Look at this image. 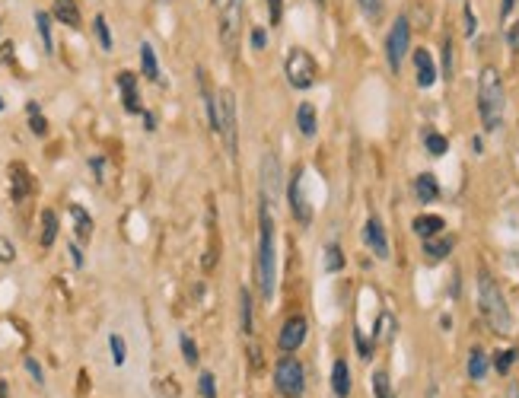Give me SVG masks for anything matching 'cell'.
I'll list each match as a JSON object with an SVG mask.
<instances>
[{"instance_id": "obj_1", "label": "cell", "mask_w": 519, "mask_h": 398, "mask_svg": "<svg viewBox=\"0 0 519 398\" xmlns=\"http://www.w3.org/2000/svg\"><path fill=\"white\" fill-rule=\"evenodd\" d=\"M271 201L258 198V293L264 303H271L277 290V245H274V217H271Z\"/></svg>"}, {"instance_id": "obj_2", "label": "cell", "mask_w": 519, "mask_h": 398, "mask_svg": "<svg viewBox=\"0 0 519 398\" xmlns=\"http://www.w3.org/2000/svg\"><path fill=\"white\" fill-rule=\"evenodd\" d=\"M503 109H506L503 77H500L497 67H484L478 77V115H481V124H484L487 134L500 131V124H503Z\"/></svg>"}, {"instance_id": "obj_3", "label": "cell", "mask_w": 519, "mask_h": 398, "mask_svg": "<svg viewBox=\"0 0 519 398\" xmlns=\"http://www.w3.org/2000/svg\"><path fill=\"white\" fill-rule=\"evenodd\" d=\"M478 309H481V315H484V322L497 334L513 332V315H510V306H506V296H503V290H500V283L494 281L487 271L478 274Z\"/></svg>"}, {"instance_id": "obj_4", "label": "cell", "mask_w": 519, "mask_h": 398, "mask_svg": "<svg viewBox=\"0 0 519 398\" xmlns=\"http://www.w3.org/2000/svg\"><path fill=\"white\" fill-rule=\"evenodd\" d=\"M217 39L223 45L226 58H236L239 42H243V0H223L217 16Z\"/></svg>"}, {"instance_id": "obj_5", "label": "cell", "mask_w": 519, "mask_h": 398, "mask_svg": "<svg viewBox=\"0 0 519 398\" xmlns=\"http://www.w3.org/2000/svg\"><path fill=\"white\" fill-rule=\"evenodd\" d=\"M274 389L281 392L284 398H303L306 392V366H303L300 357L293 353H284L274 363Z\"/></svg>"}, {"instance_id": "obj_6", "label": "cell", "mask_w": 519, "mask_h": 398, "mask_svg": "<svg viewBox=\"0 0 519 398\" xmlns=\"http://www.w3.org/2000/svg\"><path fill=\"white\" fill-rule=\"evenodd\" d=\"M284 74H287V83L293 90H313L315 80H319V64L306 48H290L287 61H284Z\"/></svg>"}, {"instance_id": "obj_7", "label": "cell", "mask_w": 519, "mask_h": 398, "mask_svg": "<svg viewBox=\"0 0 519 398\" xmlns=\"http://www.w3.org/2000/svg\"><path fill=\"white\" fill-rule=\"evenodd\" d=\"M217 105H220V137H223V144H226V153H230V160H236V153H239L236 93H233V90H220L217 93Z\"/></svg>"}, {"instance_id": "obj_8", "label": "cell", "mask_w": 519, "mask_h": 398, "mask_svg": "<svg viewBox=\"0 0 519 398\" xmlns=\"http://www.w3.org/2000/svg\"><path fill=\"white\" fill-rule=\"evenodd\" d=\"M408 48H411V23H408V16H398L392 23L389 35H385V61H389L392 74L402 71L404 58H408Z\"/></svg>"}, {"instance_id": "obj_9", "label": "cell", "mask_w": 519, "mask_h": 398, "mask_svg": "<svg viewBox=\"0 0 519 398\" xmlns=\"http://www.w3.org/2000/svg\"><path fill=\"white\" fill-rule=\"evenodd\" d=\"M284 194H287V204H290V217H293V223L296 226H309V223H313V207H309L306 192H303V166H293V172H290Z\"/></svg>"}, {"instance_id": "obj_10", "label": "cell", "mask_w": 519, "mask_h": 398, "mask_svg": "<svg viewBox=\"0 0 519 398\" xmlns=\"http://www.w3.org/2000/svg\"><path fill=\"white\" fill-rule=\"evenodd\" d=\"M309 338V322L306 315H290L287 322L281 325V334H277V347L281 353H296Z\"/></svg>"}, {"instance_id": "obj_11", "label": "cell", "mask_w": 519, "mask_h": 398, "mask_svg": "<svg viewBox=\"0 0 519 398\" xmlns=\"http://www.w3.org/2000/svg\"><path fill=\"white\" fill-rule=\"evenodd\" d=\"M262 194L274 204L277 198L284 194V179H281V160H277V153L271 150V153L262 156Z\"/></svg>"}, {"instance_id": "obj_12", "label": "cell", "mask_w": 519, "mask_h": 398, "mask_svg": "<svg viewBox=\"0 0 519 398\" xmlns=\"http://www.w3.org/2000/svg\"><path fill=\"white\" fill-rule=\"evenodd\" d=\"M115 83H118V90H122L124 112H128V115H141L144 105H141V93H137V74L122 71V74L115 77Z\"/></svg>"}, {"instance_id": "obj_13", "label": "cell", "mask_w": 519, "mask_h": 398, "mask_svg": "<svg viewBox=\"0 0 519 398\" xmlns=\"http://www.w3.org/2000/svg\"><path fill=\"white\" fill-rule=\"evenodd\" d=\"M363 242L373 249V255L376 258H389V236H385V226H383V220L379 217H370L366 220V226H363Z\"/></svg>"}, {"instance_id": "obj_14", "label": "cell", "mask_w": 519, "mask_h": 398, "mask_svg": "<svg viewBox=\"0 0 519 398\" xmlns=\"http://www.w3.org/2000/svg\"><path fill=\"white\" fill-rule=\"evenodd\" d=\"M33 192H35V182H33V175H29V169L23 166V163H13V166H10V198L26 201Z\"/></svg>"}, {"instance_id": "obj_15", "label": "cell", "mask_w": 519, "mask_h": 398, "mask_svg": "<svg viewBox=\"0 0 519 398\" xmlns=\"http://www.w3.org/2000/svg\"><path fill=\"white\" fill-rule=\"evenodd\" d=\"M414 71H417V86H421V90H430V86L436 83V64H433L427 48H417L414 52Z\"/></svg>"}, {"instance_id": "obj_16", "label": "cell", "mask_w": 519, "mask_h": 398, "mask_svg": "<svg viewBox=\"0 0 519 398\" xmlns=\"http://www.w3.org/2000/svg\"><path fill=\"white\" fill-rule=\"evenodd\" d=\"M453 245H455V239L453 236H433V239H424V258H427L430 264H440L443 258L453 252Z\"/></svg>"}, {"instance_id": "obj_17", "label": "cell", "mask_w": 519, "mask_h": 398, "mask_svg": "<svg viewBox=\"0 0 519 398\" xmlns=\"http://www.w3.org/2000/svg\"><path fill=\"white\" fill-rule=\"evenodd\" d=\"M351 389H354V382H351V366H347L344 357H338V360H334V366H332V392H334L338 398H347V395H351Z\"/></svg>"}, {"instance_id": "obj_18", "label": "cell", "mask_w": 519, "mask_h": 398, "mask_svg": "<svg viewBox=\"0 0 519 398\" xmlns=\"http://www.w3.org/2000/svg\"><path fill=\"white\" fill-rule=\"evenodd\" d=\"M411 230H414L421 239H433V236H440V233L446 230V220H443L440 213H421V217H414Z\"/></svg>"}, {"instance_id": "obj_19", "label": "cell", "mask_w": 519, "mask_h": 398, "mask_svg": "<svg viewBox=\"0 0 519 398\" xmlns=\"http://www.w3.org/2000/svg\"><path fill=\"white\" fill-rule=\"evenodd\" d=\"M52 16L61 23V26H71V29H80V7H77V0H54V7H52Z\"/></svg>"}, {"instance_id": "obj_20", "label": "cell", "mask_w": 519, "mask_h": 398, "mask_svg": "<svg viewBox=\"0 0 519 398\" xmlns=\"http://www.w3.org/2000/svg\"><path fill=\"white\" fill-rule=\"evenodd\" d=\"M414 194L421 204H433L436 198H440V182H436L433 172H421L414 179Z\"/></svg>"}, {"instance_id": "obj_21", "label": "cell", "mask_w": 519, "mask_h": 398, "mask_svg": "<svg viewBox=\"0 0 519 398\" xmlns=\"http://www.w3.org/2000/svg\"><path fill=\"white\" fill-rule=\"evenodd\" d=\"M296 128L303 137H315L319 131V118H315V105L313 103H300L296 105Z\"/></svg>"}, {"instance_id": "obj_22", "label": "cell", "mask_w": 519, "mask_h": 398, "mask_svg": "<svg viewBox=\"0 0 519 398\" xmlns=\"http://www.w3.org/2000/svg\"><path fill=\"white\" fill-rule=\"evenodd\" d=\"M395 332H398L395 315H392L389 309H385V312H379L376 328H373V341H376V344H389V341L395 338Z\"/></svg>"}, {"instance_id": "obj_23", "label": "cell", "mask_w": 519, "mask_h": 398, "mask_svg": "<svg viewBox=\"0 0 519 398\" xmlns=\"http://www.w3.org/2000/svg\"><path fill=\"white\" fill-rule=\"evenodd\" d=\"M71 220H74L77 242H90V239H93V217H90V213H86L80 204H71Z\"/></svg>"}, {"instance_id": "obj_24", "label": "cell", "mask_w": 519, "mask_h": 398, "mask_svg": "<svg viewBox=\"0 0 519 398\" xmlns=\"http://www.w3.org/2000/svg\"><path fill=\"white\" fill-rule=\"evenodd\" d=\"M141 74L150 80V83H160V61H156V52L150 42H144L141 45Z\"/></svg>"}, {"instance_id": "obj_25", "label": "cell", "mask_w": 519, "mask_h": 398, "mask_svg": "<svg viewBox=\"0 0 519 398\" xmlns=\"http://www.w3.org/2000/svg\"><path fill=\"white\" fill-rule=\"evenodd\" d=\"M487 370H491V360H487V353L481 351V347H474V351L468 353V376H472L474 382H484Z\"/></svg>"}, {"instance_id": "obj_26", "label": "cell", "mask_w": 519, "mask_h": 398, "mask_svg": "<svg viewBox=\"0 0 519 398\" xmlns=\"http://www.w3.org/2000/svg\"><path fill=\"white\" fill-rule=\"evenodd\" d=\"M322 255H325V258H322V268H325L328 274H338V271L347 264V258H344V252H341L338 242H328Z\"/></svg>"}, {"instance_id": "obj_27", "label": "cell", "mask_w": 519, "mask_h": 398, "mask_svg": "<svg viewBox=\"0 0 519 398\" xmlns=\"http://www.w3.org/2000/svg\"><path fill=\"white\" fill-rule=\"evenodd\" d=\"M42 249H52L54 239H58V213L54 211H42Z\"/></svg>"}, {"instance_id": "obj_28", "label": "cell", "mask_w": 519, "mask_h": 398, "mask_svg": "<svg viewBox=\"0 0 519 398\" xmlns=\"http://www.w3.org/2000/svg\"><path fill=\"white\" fill-rule=\"evenodd\" d=\"M252 293L249 287H239V325H243V334H252Z\"/></svg>"}, {"instance_id": "obj_29", "label": "cell", "mask_w": 519, "mask_h": 398, "mask_svg": "<svg viewBox=\"0 0 519 398\" xmlns=\"http://www.w3.org/2000/svg\"><path fill=\"white\" fill-rule=\"evenodd\" d=\"M52 13H45V10H39L35 13V26H39V35H42V45H45V52L52 54L54 52V42H52Z\"/></svg>"}, {"instance_id": "obj_30", "label": "cell", "mask_w": 519, "mask_h": 398, "mask_svg": "<svg viewBox=\"0 0 519 398\" xmlns=\"http://www.w3.org/2000/svg\"><path fill=\"white\" fill-rule=\"evenodd\" d=\"M424 147H427L430 156H443L449 150V141L440 134V131H424Z\"/></svg>"}, {"instance_id": "obj_31", "label": "cell", "mask_w": 519, "mask_h": 398, "mask_svg": "<svg viewBox=\"0 0 519 398\" xmlns=\"http://www.w3.org/2000/svg\"><path fill=\"white\" fill-rule=\"evenodd\" d=\"M26 112H29V128H33V134L45 137V134H48V122H45V115H42L39 103H29Z\"/></svg>"}, {"instance_id": "obj_32", "label": "cell", "mask_w": 519, "mask_h": 398, "mask_svg": "<svg viewBox=\"0 0 519 398\" xmlns=\"http://www.w3.org/2000/svg\"><path fill=\"white\" fill-rule=\"evenodd\" d=\"M109 347H112V363H115V366L128 363V347H124V338L118 332L109 334Z\"/></svg>"}, {"instance_id": "obj_33", "label": "cell", "mask_w": 519, "mask_h": 398, "mask_svg": "<svg viewBox=\"0 0 519 398\" xmlns=\"http://www.w3.org/2000/svg\"><path fill=\"white\" fill-rule=\"evenodd\" d=\"M516 357H519V353L513 351V347H510V351H497V353H494V370H497L500 376H506V373L513 370V363H516Z\"/></svg>"}, {"instance_id": "obj_34", "label": "cell", "mask_w": 519, "mask_h": 398, "mask_svg": "<svg viewBox=\"0 0 519 398\" xmlns=\"http://www.w3.org/2000/svg\"><path fill=\"white\" fill-rule=\"evenodd\" d=\"M93 29H96V39H99V45H103V52H112V33H109V23H105L103 13L93 20Z\"/></svg>"}, {"instance_id": "obj_35", "label": "cell", "mask_w": 519, "mask_h": 398, "mask_svg": "<svg viewBox=\"0 0 519 398\" xmlns=\"http://www.w3.org/2000/svg\"><path fill=\"white\" fill-rule=\"evenodd\" d=\"M357 7H360V13H363L370 23L383 20V0H357Z\"/></svg>"}, {"instance_id": "obj_36", "label": "cell", "mask_w": 519, "mask_h": 398, "mask_svg": "<svg viewBox=\"0 0 519 398\" xmlns=\"http://www.w3.org/2000/svg\"><path fill=\"white\" fill-rule=\"evenodd\" d=\"M354 344H357L360 360H373V351H376V341H366V334L360 328H354Z\"/></svg>"}, {"instance_id": "obj_37", "label": "cell", "mask_w": 519, "mask_h": 398, "mask_svg": "<svg viewBox=\"0 0 519 398\" xmlns=\"http://www.w3.org/2000/svg\"><path fill=\"white\" fill-rule=\"evenodd\" d=\"M179 347H182V357H185V363L188 366H198V360H201L198 357V344H194L188 334H182V338H179Z\"/></svg>"}, {"instance_id": "obj_38", "label": "cell", "mask_w": 519, "mask_h": 398, "mask_svg": "<svg viewBox=\"0 0 519 398\" xmlns=\"http://www.w3.org/2000/svg\"><path fill=\"white\" fill-rule=\"evenodd\" d=\"M198 392H201V398H217V379H214V373H201Z\"/></svg>"}, {"instance_id": "obj_39", "label": "cell", "mask_w": 519, "mask_h": 398, "mask_svg": "<svg viewBox=\"0 0 519 398\" xmlns=\"http://www.w3.org/2000/svg\"><path fill=\"white\" fill-rule=\"evenodd\" d=\"M453 71H455V64H453V39H443V80H453Z\"/></svg>"}, {"instance_id": "obj_40", "label": "cell", "mask_w": 519, "mask_h": 398, "mask_svg": "<svg viewBox=\"0 0 519 398\" xmlns=\"http://www.w3.org/2000/svg\"><path fill=\"white\" fill-rule=\"evenodd\" d=\"M373 392H376V398H385V395H389V373H385V370H376V373H373Z\"/></svg>"}, {"instance_id": "obj_41", "label": "cell", "mask_w": 519, "mask_h": 398, "mask_svg": "<svg viewBox=\"0 0 519 398\" xmlns=\"http://www.w3.org/2000/svg\"><path fill=\"white\" fill-rule=\"evenodd\" d=\"M16 258V245L7 236H0V264H10Z\"/></svg>"}, {"instance_id": "obj_42", "label": "cell", "mask_w": 519, "mask_h": 398, "mask_svg": "<svg viewBox=\"0 0 519 398\" xmlns=\"http://www.w3.org/2000/svg\"><path fill=\"white\" fill-rule=\"evenodd\" d=\"M268 20H271V26H281V20H284V0H268Z\"/></svg>"}, {"instance_id": "obj_43", "label": "cell", "mask_w": 519, "mask_h": 398, "mask_svg": "<svg viewBox=\"0 0 519 398\" xmlns=\"http://www.w3.org/2000/svg\"><path fill=\"white\" fill-rule=\"evenodd\" d=\"M462 16H465V35L472 39L474 35V29H478V20H474V13H472V4H465V10H462Z\"/></svg>"}, {"instance_id": "obj_44", "label": "cell", "mask_w": 519, "mask_h": 398, "mask_svg": "<svg viewBox=\"0 0 519 398\" xmlns=\"http://www.w3.org/2000/svg\"><path fill=\"white\" fill-rule=\"evenodd\" d=\"M264 42H268V33H264V26H255V29H252V48H255V52H262Z\"/></svg>"}, {"instance_id": "obj_45", "label": "cell", "mask_w": 519, "mask_h": 398, "mask_svg": "<svg viewBox=\"0 0 519 398\" xmlns=\"http://www.w3.org/2000/svg\"><path fill=\"white\" fill-rule=\"evenodd\" d=\"M26 370H29V376H33V379H35V382H39V385L45 382V373H42V366L35 363V357H26Z\"/></svg>"}, {"instance_id": "obj_46", "label": "cell", "mask_w": 519, "mask_h": 398, "mask_svg": "<svg viewBox=\"0 0 519 398\" xmlns=\"http://www.w3.org/2000/svg\"><path fill=\"white\" fill-rule=\"evenodd\" d=\"M516 4H519V0H500V20H503V23L510 20V13L516 10Z\"/></svg>"}, {"instance_id": "obj_47", "label": "cell", "mask_w": 519, "mask_h": 398, "mask_svg": "<svg viewBox=\"0 0 519 398\" xmlns=\"http://www.w3.org/2000/svg\"><path fill=\"white\" fill-rule=\"evenodd\" d=\"M506 42H510L513 52H519V26H510V33H506Z\"/></svg>"}, {"instance_id": "obj_48", "label": "cell", "mask_w": 519, "mask_h": 398, "mask_svg": "<svg viewBox=\"0 0 519 398\" xmlns=\"http://www.w3.org/2000/svg\"><path fill=\"white\" fill-rule=\"evenodd\" d=\"M141 118H144V128H147V131H156V115H153V112L144 109V112H141Z\"/></svg>"}, {"instance_id": "obj_49", "label": "cell", "mask_w": 519, "mask_h": 398, "mask_svg": "<svg viewBox=\"0 0 519 398\" xmlns=\"http://www.w3.org/2000/svg\"><path fill=\"white\" fill-rule=\"evenodd\" d=\"M249 353H252V366H255V370H262V347L252 344V351H249Z\"/></svg>"}, {"instance_id": "obj_50", "label": "cell", "mask_w": 519, "mask_h": 398, "mask_svg": "<svg viewBox=\"0 0 519 398\" xmlns=\"http://www.w3.org/2000/svg\"><path fill=\"white\" fill-rule=\"evenodd\" d=\"M0 61H13V45H10V42L0 45Z\"/></svg>"}, {"instance_id": "obj_51", "label": "cell", "mask_w": 519, "mask_h": 398, "mask_svg": "<svg viewBox=\"0 0 519 398\" xmlns=\"http://www.w3.org/2000/svg\"><path fill=\"white\" fill-rule=\"evenodd\" d=\"M71 255H74V264L83 268V252H80V245H71Z\"/></svg>"}, {"instance_id": "obj_52", "label": "cell", "mask_w": 519, "mask_h": 398, "mask_svg": "<svg viewBox=\"0 0 519 398\" xmlns=\"http://www.w3.org/2000/svg\"><path fill=\"white\" fill-rule=\"evenodd\" d=\"M0 112H4V96H0Z\"/></svg>"}, {"instance_id": "obj_53", "label": "cell", "mask_w": 519, "mask_h": 398, "mask_svg": "<svg viewBox=\"0 0 519 398\" xmlns=\"http://www.w3.org/2000/svg\"><path fill=\"white\" fill-rule=\"evenodd\" d=\"M385 398H395V395H392V392H389V395H385Z\"/></svg>"}, {"instance_id": "obj_54", "label": "cell", "mask_w": 519, "mask_h": 398, "mask_svg": "<svg viewBox=\"0 0 519 398\" xmlns=\"http://www.w3.org/2000/svg\"><path fill=\"white\" fill-rule=\"evenodd\" d=\"M315 4H325V0H315Z\"/></svg>"}]
</instances>
